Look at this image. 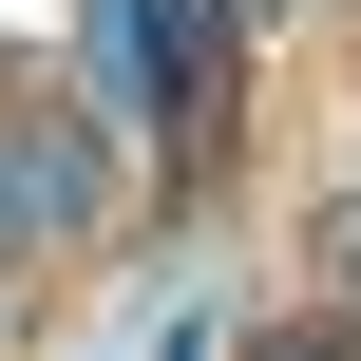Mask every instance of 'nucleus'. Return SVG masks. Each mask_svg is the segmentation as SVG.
<instances>
[{"label":"nucleus","mask_w":361,"mask_h":361,"mask_svg":"<svg viewBox=\"0 0 361 361\" xmlns=\"http://www.w3.org/2000/svg\"><path fill=\"white\" fill-rule=\"evenodd\" d=\"M228 0H76V95H114L152 152L171 133H209V95H228Z\"/></svg>","instance_id":"obj_1"},{"label":"nucleus","mask_w":361,"mask_h":361,"mask_svg":"<svg viewBox=\"0 0 361 361\" xmlns=\"http://www.w3.org/2000/svg\"><path fill=\"white\" fill-rule=\"evenodd\" d=\"M38 247H76V209H57V171H38V133L0 95V267H38Z\"/></svg>","instance_id":"obj_2"},{"label":"nucleus","mask_w":361,"mask_h":361,"mask_svg":"<svg viewBox=\"0 0 361 361\" xmlns=\"http://www.w3.org/2000/svg\"><path fill=\"white\" fill-rule=\"evenodd\" d=\"M305 324H361V190L305 209Z\"/></svg>","instance_id":"obj_3"},{"label":"nucleus","mask_w":361,"mask_h":361,"mask_svg":"<svg viewBox=\"0 0 361 361\" xmlns=\"http://www.w3.org/2000/svg\"><path fill=\"white\" fill-rule=\"evenodd\" d=\"M267 19H286V0H228V38H267Z\"/></svg>","instance_id":"obj_4"}]
</instances>
